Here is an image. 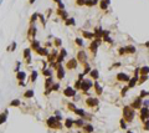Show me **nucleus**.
I'll list each match as a JSON object with an SVG mask.
<instances>
[{
	"label": "nucleus",
	"instance_id": "nucleus-5",
	"mask_svg": "<svg viewBox=\"0 0 149 133\" xmlns=\"http://www.w3.org/2000/svg\"><path fill=\"white\" fill-rule=\"evenodd\" d=\"M76 59H77L82 65L87 64V55H86V52L83 51V50H81V51L77 52V57H76Z\"/></svg>",
	"mask_w": 149,
	"mask_h": 133
},
{
	"label": "nucleus",
	"instance_id": "nucleus-42",
	"mask_svg": "<svg viewBox=\"0 0 149 133\" xmlns=\"http://www.w3.org/2000/svg\"><path fill=\"white\" fill-rule=\"evenodd\" d=\"M61 44H62V41H61L60 39H55V41H53V45H55L56 47H60V46H61Z\"/></svg>",
	"mask_w": 149,
	"mask_h": 133
},
{
	"label": "nucleus",
	"instance_id": "nucleus-58",
	"mask_svg": "<svg viewBox=\"0 0 149 133\" xmlns=\"http://www.w3.org/2000/svg\"><path fill=\"white\" fill-rule=\"evenodd\" d=\"M35 3V0H29V4H34Z\"/></svg>",
	"mask_w": 149,
	"mask_h": 133
},
{
	"label": "nucleus",
	"instance_id": "nucleus-56",
	"mask_svg": "<svg viewBox=\"0 0 149 133\" xmlns=\"http://www.w3.org/2000/svg\"><path fill=\"white\" fill-rule=\"evenodd\" d=\"M98 1H101V0H93V3H95V5L98 4Z\"/></svg>",
	"mask_w": 149,
	"mask_h": 133
},
{
	"label": "nucleus",
	"instance_id": "nucleus-16",
	"mask_svg": "<svg viewBox=\"0 0 149 133\" xmlns=\"http://www.w3.org/2000/svg\"><path fill=\"white\" fill-rule=\"evenodd\" d=\"M55 60H57V51H56V50H52V52L47 56V61L51 64V62H53Z\"/></svg>",
	"mask_w": 149,
	"mask_h": 133
},
{
	"label": "nucleus",
	"instance_id": "nucleus-24",
	"mask_svg": "<svg viewBox=\"0 0 149 133\" xmlns=\"http://www.w3.org/2000/svg\"><path fill=\"white\" fill-rule=\"evenodd\" d=\"M52 85H53L52 78H51V77H47V78H46V81H45V88H46V90H47V88H51V87H52Z\"/></svg>",
	"mask_w": 149,
	"mask_h": 133
},
{
	"label": "nucleus",
	"instance_id": "nucleus-25",
	"mask_svg": "<svg viewBox=\"0 0 149 133\" xmlns=\"http://www.w3.org/2000/svg\"><path fill=\"white\" fill-rule=\"evenodd\" d=\"M73 123H74V121L72 118H67V119H65V127L66 128H71L72 126H73Z\"/></svg>",
	"mask_w": 149,
	"mask_h": 133
},
{
	"label": "nucleus",
	"instance_id": "nucleus-9",
	"mask_svg": "<svg viewBox=\"0 0 149 133\" xmlns=\"http://www.w3.org/2000/svg\"><path fill=\"white\" fill-rule=\"evenodd\" d=\"M118 81H119V82H129V76L127 75V73H124V72H119V73H118L117 75V77H116Z\"/></svg>",
	"mask_w": 149,
	"mask_h": 133
},
{
	"label": "nucleus",
	"instance_id": "nucleus-23",
	"mask_svg": "<svg viewBox=\"0 0 149 133\" xmlns=\"http://www.w3.org/2000/svg\"><path fill=\"white\" fill-rule=\"evenodd\" d=\"M36 54H37V55H40V56H48L47 49H43V47H40V49L36 51Z\"/></svg>",
	"mask_w": 149,
	"mask_h": 133
},
{
	"label": "nucleus",
	"instance_id": "nucleus-26",
	"mask_svg": "<svg viewBox=\"0 0 149 133\" xmlns=\"http://www.w3.org/2000/svg\"><path fill=\"white\" fill-rule=\"evenodd\" d=\"M93 86H95V90H96V93L98 94V96H99V94H102V87H101V86H99V83H98V82H97V81H95V85H93Z\"/></svg>",
	"mask_w": 149,
	"mask_h": 133
},
{
	"label": "nucleus",
	"instance_id": "nucleus-55",
	"mask_svg": "<svg viewBox=\"0 0 149 133\" xmlns=\"http://www.w3.org/2000/svg\"><path fill=\"white\" fill-rule=\"evenodd\" d=\"M148 94H149V92H147V91H142V92H140V97L143 98V97L148 96Z\"/></svg>",
	"mask_w": 149,
	"mask_h": 133
},
{
	"label": "nucleus",
	"instance_id": "nucleus-20",
	"mask_svg": "<svg viewBox=\"0 0 149 133\" xmlns=\"http://www.w3.org/2000/svg\"><path fill=\"white\" fill-rule=\"evenodd\" d=\"M56 12H57V14L61 16L62 20H67V19H68V15H67V12H66L65 10H62V9H57V10H56Z\"/></svg>",
	"mask_w": 149,
	"mask_h": 133
},
{
	"label": "nucleus",
	"instance_id": "nucleus-14",
	"mask_svg": "<svg viewBox=\"0 0 149 133\" xmlns=\"http://www.w3.org/2000/svg\"><path fill=\"white\" fill-rule=\"evenodd\" d=\"M56 76H57L59 80H62L65 77V68L61 65H59V67H57V73H56Z\"/></svg>",
	"mask_w": 149,
	"mask_h": 133
},
{
	"label": "nucleus",
	"instance_id": "nucleus-31",
	"mask_svg": "<svg viewBox=\"0 0 149 133\" xmlns=\"http://www.w3.org/2000/svg\"><path fill=\"white\" fill-rule=\"evenodd\" d=\"M91 71H92V68L90 67V65H88V64H85V65H83V73L87 75V73H90Z\"/></svg>",
	"mask_w": 149,
	"mask_h": 133
},
{
	"label": "nucleus",
	"instance_id": "nucleus-11",
	"mask_svg": "<svg viewBox=\"0 0 149 133\" xmlns=\"http://www.w3.org/2000/svg\"><path fill=\"white\" fill-rule=\"evenodd\" d=\"M86 105L88 107H95L98 105V100L97 98H93V97H88L86 100Z\"/></svg>",
	"mask_w": 149,
	"mask_h": 133
},
{
	"label": "nucleus",
	"instance_id": "nucleus-29",
	"mask_svg": "<svg viewBox=\"0 0 149 133\" xmlns=\"http://www.w3.org/2000/svg\"><path fill=\"white\" fill-rule=\"evenodd\" d=\"M25 77H26V73H25L24 71L17 72V75H16V78H17L19 81H24V80H25Z\"/></svg>",
	"mask_w": 149,
	"mask_h": 133
},
{
	"label": "nucleus",
	"instance_id": "nucleus-46",
	"mask_svg": "<svg viewBox=\"0 0 149 133\" xmlns=\"http://www.w3.org/2000/svg\"><path fill=\"white\" fill-rule=\"evenodd\" d=\"M126 122H127V121H126V119H124V118H123V119H121V122H119V123H121V127H122L123 129H126V127H127Z\"/></svg>",
	"mask_w": 149,
	"mask_h": 133
},
{
	"label": "nucleus",
	"instance_id": "nucleus-43",
	"mask_svg": "<svg viewBox=\"0 0 149 133\" xmlns=\"http://www.w3.org/2000/svg\"><path fill=\"white\" fill-rule=\"evenodd\" d=\"M15 49H16V42H12L11 45L8 47V51H14Z\"/></svg>",
	"mask_w": 149,
	"mask_h": 133
},
{
	"label": "nucleus",
	"instance_id": "nucleus-3",
	"mask_svg": "<svg viewBox=\"0 0 149 133\" xmlns=\"http://www.w3.org/2000/svg\"><path fill=\"white\" fill-rule=\"evenodd\" d=\"M93 85H95V83H93L92 81H90V80H83L82 83H81V90H82L83 92H87Z\"/></svg>",
	"mask_w": 149,
	"mask_h": 133
},
{
	"label": "nucleus",
	"instance_id": "nucleus-22",
	"mask_svg": "<svg viewBox=\"0 0 149 133\" xmlns=\"http://www.w3.org/2000/svg\"><path fill=\"white\" fill-rule=\"evenodd\" d=\"M101 36H103V30L98 26L95 29V37L96 39H101Z\"/></svg>",
	"mask_w": 149,
	"mask_h": 133
},
{
	"label": "nucleus",
	"instance_id": "nucleus-19",
	"mask_svg": "<svg viewBox=\"0 0 149 133\" xmlns=\"http://www.w3.org/2000/svg\"><path fill=\"white\" fill-rule=\"evenodd\" d=\"M82 35H83L85 39H87V40H92L93 37H95V33H90V31H86V30L82 31Z\"/></svg>",
	"mask_w": 149,
	"mask_h": 133
},
{
	"label": "nucleus",
	"instance_id": "nucleus-15",
	"mask_svg": "<svg viewBox=\"0 0 149 133\" xmlns=\"http://www.w3.org/2000/svg\"><path fill=\"white\" fill-rule=\"evenodd\" d=\"M35 35H36V28L34 25H31L29 31H27V37L29 39H35Z\"/></svg>",
	"mask_w": 149,
	"mask_h": 133
},
{
	"label": "nucleus",
	"instance_id": "nucleus-2",
	"mask_svg": "<svg viewBox=\"0 0 149 133\" xmlns=\"http://www.w3.org/2000/svg\"><path fill=\"white\" fill-rule=\"evenodd\" d=\"M46 123H47L48 127H50V128H52V129L61 128V127H62L61 123H60V121L57 119V117H50L47 121H46Z\"/></svg>",
	"mask_w": 149,
	"mask_h": 133
},
{
	"label": "nucleus",
	"instance_id": "nucleus-51",
	"mask_svg": "<svg viewBox=\"0 0 149 133\" xmlns=\"http://www.w3.org/2000/svg\"><path fill=\"white\" fill-rule=\"evenodd\" d=\"M59 88H60V85H59V83H53L52 87H51V90H52V91H57Z\"/></svg>",
	"mask_w": 149,
	"mask_h": 133
},
{
	"label": "nucleus",
	"instance_id": "nucleus-39",
	"mask_svg": "<svg viewBox=\"0 0 149 133\" xmlns=\"http://www.w3.org/2000/svg\"><path fill=\"white\" fill-rule=\"evenodd\" d=\"M30 78H31V80H30L31 82H35L36 78H37V72H36V71H32V72H31V77H30Z\"/></svg>",
	"mask_w": 149,
	"mask_h": 133
},
{
	"label": "nucleus",
	"instance_id": "nucleus-34",
	"mask_svg": "<svg viewBox=\"0 0 149 133\" xmlns=\"http://www.w3.org/2000/svg\"><path fill=\"white\" fill-rule=\"evenodd\" d=\"M39 19V14H32L31 15V17H30V24L31 25H34V22Z\"/></svg>",
	"mask_w": 149,
	"mask_h": 133
},
{
	"label": "nucleus",
	"instance_id": "nucleus-32",
	"mask_svg": "<svg viewBox=\"0 0 149 133\" xmlns=\"http://www.w3.org/2000/svg\"><path fill=\"white\" fill-rule=\"evenodd\" d=\"M42 75L46 76V77H51L52 71H50V70H47V68H42Z\"/></svg>",
	"mask_w": 149,
	"mask_h": 133
},
{
	"label": "nucleus",
	"instance_id": "nucleus-12",
	"mask_svg": "<svg viewBox=\"0 0 149 133\" xmlns=\"http://www.w3.org/2000/svg\"><path fill=\"white\" fill-rule=\"evenodd\" d=\"M24 59L26 60V64H30L31 62V49L24 50Z\"/></svg>",
	"mask_w": 149,
	"mask_h": 133
},
{
	"label": "nucleus",
	"instance_id": "nucleus-47",
	"mask_svg": "<svg viewBox=\"0 0 149 133\" xmlns=\"http://www.w3.org/2000/svg\"><path fill=\"white\" fill-rule=\"evenodd\" d=\"M95 5V3H93V0H86V6H88V8H91V6Z\"/></svg>",
	"mask_w": 149,
	"mask_h": 133
},
{
	"label": "nucleus",
	"instance_id": "nucleus-49",
	"mask_svg": "<svg viewBox=\"0 0 149 133\" xmlns=\"http://www.w3.org/2000/svg\"><path fill=\"white\" fill-rule=\"evenodd\" d=\"M118 54H119V55H124V54H127L126 47H121V49H119V51H118Z\"/></svg>",
	"mask_w": 149,
	"mask_h": 133
},
{
	"label": "nucleus",
	"instance_id": "nucleus-57",
	"mask_svg": "<svg viewBox=\"0 0 149 133\" xmlns=\"http://www.w3.org/2000/svg\"><path fill=\"white\" fill-rule=\"evenodd\" d=\"M144 46H145V47H149V41H148V42H145V44H144Z\"/></svg>",
	"mask_w": 149,
	"mask_h": 133
},
{
	"label": "nucleus",
	"instance_id": "nucleus-50",
	"mask_svg": "<svg viewBox=\"0 0 149 133\" xmlns=\"http://www.w3.org/2000/svg\"><path fill=\"white\" fill-rule=\"evenodd\" d=\"M39 19L41 20V22H42V25L45 26V24H46V20H45V17H43V15H41V14H39Z\"/></svg>",
	"mask_w": 149,
	"mask_h": 133
},
{
	"label": "nucleus",
	"instance_id": "nucleus-28",
	"mask_svg": "<svg viewBox=\"0 0 149 133\" xmlns=\"http://www.w3.org/2000/svg\"><path fill=\"white\" fill-rule=\"evenodd\" d=\"M76 24V21H74L73 17H68L67 20H65V25L66 26H71V25H74Z\"/></svg>",
	"mask_w": 149,
	"mask_h": 133
},
{
	"label": "nucleus",
	"instance_id": "nucleus-1",
	"mask_svg": "<svg viewBox=\"0 0 149 133\" xmlns=\"http://www.w3.org/2000/svg\"><path fill=\"white\" fill-rule=\"evenodd\" d=\"M134 115H135L134 108H132L130 106H124V108H123V118L126 119L127 122H132L133 118H134Z\"/></svg>",
	"mask_w": 149,
	"mask_h": 133
},
{
	"label": "nucleus",
	"instance_id": "nucleus-48",
	"mask_svg": "<svg viewBox=\"0 0 149 133\" xmlns=\"http://www.w3.org/2000/svg\"><path fill=\"white\" fill-rule=\"evenodd\" d=\"M143 129L144 131H149V121L147 119V121L144 122V126H143Z\"/></svg>",
	"mask_w": 149,
	"mask_h": 133
},
{
	"label": "nucleus",
	"instance_id": "nucleus-37",
	"mask_svg": "<svg viewBox=\"0 0 149 133\" xmlns=\"http://www.w3.org/2000/svg\"><path fill=\"white\" fill-rule=\"evenodd\" d=\"M74 113H76V115H78L80 117H85V116H86L85 111H83V110H81V108H77L76 111H74Z\"/></svg>",
	"mask_w": 149,
	"mask_h": 133
},
{
	"label": "nucleus",
	"instance_id": "nucleus-30",
	"mask_svg": "<svg viewBox=\"0 0 149 133\" xmlns=\"http://www.w3.org/2000/svg\"><path fill=\"white\" fill-rule=\"evenodd\" d=\"M90 75H91V77L93 78V80H98V71H97V70H92V71L90 72Z\"/></svg>",
	"mask_w": 149,
	"mask_h": 133
},
{
	"label": "nucleus",
	"instance_id": "nucleus-17",
	"mask_svg": "<svg viewBox=\"0 0 149 133\" xmlns=\"http://www.w3.org/2000/svg\"><path fill=\"white\" fill-rule=\"evenodd\" d=\"M66 55H67V52H66V50L65 49H61V52H60V55L57 56V64H61L62 61H64V59L66 57Z\"/></svg>",
	"mask_w": 149,
	"mask_h": 133
},
{
	"label": "nucleus",
	"instance_id": "nucleus-38",
	"mask_svg": "<svg viewBox=\"0 0 149 133\" xmlns=\"http://www.w3.org/2000/svg\"><path fill=\"white\" fill-rule=\"evenodd\" d=\"M83 129H85L86 132L91 133V132L93 131V127H92V124H85V126H83Z\"/></svg>",
	"mask_w": 149,
	"mask_h": 133
},
{
	"label": "nucleus",
	"instance_id": "nucleus-13",
	"mask_svg": "<svg viewBox=\"0 0 149 133\" xmlns=\"http://www.w3.org/2000/svg\"><path fill=\"white\" fill-rule=\"evenodd\" d=\"M138 80H139V78H138V75H134L133 77L129 80V82H128V87H129V88H133L137 83H138Z\"/></svg>",
	"mask_w": 149,
	"mask_h": 133
},
{
	"label": "nucleus",
	"instance_id": "nucleus-36",
	"mask_svg": "<svg viewBox=\"0 0 149 133\" xmlns=\"http://www.w3.org/2000/svg\"><path fill=\"white\" fill-rule=\"evenodd\" d=\"M147 80H148V75H142L140 77H139V81H138V83H139V85H142L143 82H145Z\"/></svg>",
	"mask_w": 149,
	"mask_h": 133
},
{
	"label": "nucleus",
	"instance_id": "nucleus-59",
	"mask_svg": "<svg viewBox=\"0 0 149 133\" xmlns=\"http://www.w3.org/2000/svg\"><path fill=\"white\" fill-rule=\"evenodd\" d=\"M127 133H133V132H130V131H128V132H127Z\"/></svg>",
	"mask_w": 149,
	"mask_h": 133
},
{
	"label": "nucleus",
	"instance_id": "nucleus-52",
	"mask_svg": "<svg viewBox=\"0 0 149 133\" xmlns=\"http://www.w3.org/2000/svg\"><path fill=\"white\" fill-rule=\"evenodd\" d=\"M129 90V87L127 86V87H124V88H122V92H121V94H122V96H124V94H126L127 93V91Z\"/></svg>",
	"mask_w": 149,
	"mask_h": 133
},
{
	"label": "nucleus",
	"instance_id": "nucleus-45",
	"mask_svg": "<svg viewBox=\"0 0 149 133\" xmlns=\"http://www.w3.org/2000/svg\"><path fill=\"white\" fill-rule=\"evenodd\" d=\"M10 106H20V101L19 100H14L10 102Z\"/></svg>",
	"mask_w": 149,
	"mask_h": 133
},
{
	"label": "nucleus",
	"instance_id": "nucleus-54",
	"mask_svg": "<svg viewBox=\"0 0 149 133\" xmlns=\"http://www.w3.org/2000/svg\"><path fill=\"white\" fill-rule=\"evenodd\" d=\"M74 124H76V126H85L82 119H78V121H76V122H74Z\"/></svg>",
	"mask_w": 149,
	"mask_h": 133
},
{
	"label": "nucleus",
	"instance_id": "nucleus-44",
	"mask_svg": "<svg viewBox=\"0 0 149 133\" xmlns=\"http://www.w3.org/2000/svg\"><path fill=\"white\" fill-rule=\"evenodd\" d=\"M74 42H76L78 46H83V41H82V39H80V37H77V39H74Z\"/></svg>",
	"mask_w": 149,
	"mask_h": 133
},
{
	"label": "nucleus",
	"instance_id": "nucleus-35",
	"mask_svg": "<svg viewBox=\"0 0 149 133\" xmlns=\"http://www.w3.org/2000/svg\"><path fill=\"white\" fill-rule=\"evenodd\" d=\"M149 73V67L148 66H143L140 68V75H148Z\"/></svg>",
	"mask_w": 149,
	"mask_h": 133
},
{
	"label": "nucleus",
	"instance_id": "nucleus-41",
	"mask_svg": "<svg viewBox=\"0 0 149 133\" xmlns=\"http://www.w3.org/2000/svg\"><path fill=\"white\" fill-rule=\"evenodd\" d=\"M76 5L77 6H83V5H86V0H76Z\"/></svg>",
	"mask_w": 149,
	"mask_h": 133
},
{
	"label": "nucleus",
	"instance_id": "nucleus-27",
	"mask_svg": "<svg viewBox=\"0 0 149 133\" xmlns=\"http://www.w3.org/2000/svg\"><path fill=\"white\" fill-rule=\"evenodd\" d=\"M34 94H35L34 90H29V91H26V92L24 93V97H25V98H32Z\"/></svg>",
	"mask_w": 149,
	"mask_h": 133
},
{
	"label": "nucleus",
	"instance_id": "nucleus-6",
	"mask_svg": "<svg viewBox=\"0 0 149 133\" xmlns=\"http://www.w3.org/2000/svg\"><path fill=\"white\" fill-rule=\"evenodd\" d=\"M148 118H149V110L147 107H143V108H140V121L145 122Z\"/></svg>",
	"mask_w": 149,
	"mask_h": 133
},
{
	"label": "nucleus",
	"instance_id": "nucleus-21",
	"mask_svg": "<svg viewBox=\"0 0 149 133\" xmlns=\"http://www.w3.org/2000/svg\"><path fill=\"white\" fill-rule=\"evenodd\" d=\"M41 46H40V42L37 40H31V50H34V51H37Z\"/></svg>",
	"mask_w": 149,
	"mask_h": 133
},
{
	"label": "nucleus",
	"instance_id": "nucleus-18",
	"mask_svg": "<svg viewBox=\"0 0 149 133\" xmlns=\"http://www.w3.org/2000/svg\"><path fill=\"white\" fill-rule=\"evenodd\" d=\"M109 4H111V0H101V1H99L101 10H107V8H108Z\"/></svg>",
	"mask_w": 149,
	"mask_h": 133
},
{
	"label": "nucleus",
	"instance_id": "nucleus-33",
	"mask_svg": "<svg viewBox=\"0 0 149 133\" xmlns=\"http://www.w3.org/2000/svg\"><path fill=\"white\" fill-rule=\"evenodd\" d=\"M126 50H127V54H134L135 52V47L129 45V46H126Z\"/></svg>",
	"mask_w": 149,
	"mask_h": 133
},
{
	"label": "nucleus",
	"instance_id": "nucleus-4",
	"mask_svg": "<svg viewBox=\"0 0 149 133\" xmlns=\"http://www.w3.org/2000/svg\"><path fill=\"white\" fill-rule=\"evenodd\" d=\"M99 44H101V39H96L95 41H92V42H91V45H90V51L92 52V55H96Z\"/></svg>",
	"mask_w": 149,
	"mask_h": 133
},
{
	"label": "nucleus",
	"instance_id": "nucleus-7",
	"mask_svg": "<svg viewBox=\"0 0 149 133\" xmlns=\"http://www.w3.org/2000/svg\"><path fill=\"white\" fill-rule=\"evenodd\" d=\"M142 105H143V100H142V97H137L133 102H132V105H130V107L132 108H134V110H139L140 107H142Z\"/></svg>",
	"mask_w": 149,
	"mask_h": 133
},
{
	"label": "nucleus",
	"instance_id": "nucleus-40",
	"mask_svg": "<svg viewBox=\"0 0 149 133\" xmlns=\"http://www.w3.org/2000/svg\"><path fill=\"white\" fill-rule=\"evenodd\" d=\"M67 108L70 110V111H72V112H74V111L77 110V108H76V106H74L73 103H68V105H67Z\"/></svg>",
	"mask_w": 149,
	"mask_h": 133
},
{
	"label": "nucleus",
	"instance_id": "nucleus-8",
	"mask_svg": "<svg viewBox=\"0 0 149 133\" xmlns=\"http://www.w3.org/2000/svg\"><path fill=\"white\" fill-rule=\"evenodd\" d=\"M64 94L66 97H74L76 96V90L72 88V87H66L64 90Z\"/></svg>",
	"mask_w": 149,
	"mask_h": 133
},
{
	"label": "nucleus",
	"instance_id": "nucleus-10",
	"mask_svg": "<svg viewBox=\"0 0 149 133\" xmlns=\"http://www.w3.org/2000/svg\"><path fill=\"white\" fill-rule=\"evenodd\" d=\"M77 61H78L77 59H71V60L66 64V68H67V70H74V68L77 67Z\"/></svg>",
	"mask_w": 149,
	"mask_h": 133
},
{
	"label": "nucleus",
	"instance_id": "nucleus-53",
	"mask_svg": "<svg viewBox=\"0 0 149 133\" xmlns=\"http://www.w3.org/2000/svg\"><path fill=\"white\" fill-rule=\"evenodd\" d=\"M6 113H8V112L5 111V113H3V115H1V123H4L6 121Z\"/></svg>",
	"mask_w": 149,
	"mask_h": 133
}]
</instances>
